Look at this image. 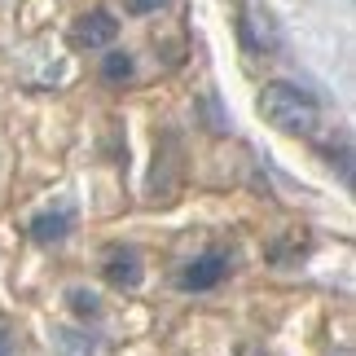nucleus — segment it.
Listing matches in <instances>:
<instances>
[{
	"mask_svg": "<svg viewBox=\"0 0 356 356\" xmlns=\"http://www.w3.org/2000/svg\"><path fill=\"white\" fill-rule=\"evenodd\" d=\"M141 255L132 251V246H115L111 255H106V282L119 286V291H136L141 286Z\"/></svg>",
	"mask_w": 356,
	"mask_h": 356,
	"instance_id": "nucleus-5",
	"label": "nucleus"
},
{
	"mask_svg": "<svg viewBox=\"0 0 356 356\" xmlns=\"http://www.w3.org/2000/svg\"><path fill=\"white\" fill-rule=\"evenodd\" d=\"M259 111L268 123H277L282 132H312L321 123V102L308 88L291 84V79H273L259 92Z\"/></svg>",
	"mask_w": 356,
	"mask_h": 356,
	"instance_id": "nucleus-1",
	"label": "nucleus"
},
{
	"mask_svg": "<svg viewBox=\"0 0 356 356\" xmlns=\"http://www.w3.org/2000/svg\"><path fill=\"white\" fill-rule=\"evenodd\" d=\"M0 356H13V339H9L5 325H0Z\"/></svg>",
	"mask_w": 356,
	"mask_h": 356,
	"instance_id": "nucleus-11",
	"label": "nucleus"
},
{
	"mask_svg": "<svg viewBox=\"0 0 356 356\" xmlns=\"http://www.w3.org/2000/svg\"><path fill=\"white\" fill-rule=\"evenodd\" d=\"M71 225H75V207H71V202H62V207H49V211L35 216V220H31V238L53 246V242H62L66 234H71Z\"/></svg>",
	"mask_w": 356,
	"mask_h": 356,
	"instance_id": "nucleus-6",
	"label": "nucleus"
},
{
	"mask_svg": "<svg viewBox=\"0 0 356 356\" xmlns=\"http://www.w3.org/2000/svg\"><path fill=\"white\" fill-rule=\"evenodd\" d=\"M229 273V255L225 251H207L198 259H189L185 273H181V291H211V286H220Z\"/></svg>",
	"mask_w": 356,
	"mask_h": 356,
	"instance_id": "nucleus-3",
	"label": "nucleus"
},
{
	"mask_svg": "<svg viewBox=\"0 0 356 356\" xmlns=\"http://www.w3.org/2000/svg\"><path fill=\"white\" fill-rule=\"evenodd\" d=\"M53 348H58V356H97V343H92L88 334L66 330V325L53 330Z\"/></svg>",
	"mask_w": 356,
	"mask_h": 356,
	"instance_id": "nucleus-7",
	"label": "nucleus"
},
{
	"mask_svg": "<svg viewBox=\"0 0 356 356\" xmlns=\"http://www.w3.org/2000/svg\"><path fill=\"white\" fill-rule=\"evenodd\" d=\"M242 44L251 53H277L282 49V26L273 18L268 5H259V0H246L242 5Z\"/></svg>",
	"mask_w": 356,
	"mask_h": 356,
	"instance_id": "nucleus-2",
	"label": "nucleus"
},
{
	"mask_svg": "<svg viewBox=\"0 0 356 356\" xmlns=\"http://www.w3.org/2000/svg\"><path fill=\"white\" fill-rule=\"evenodd\" d=\"M66 304H71L75 312H79V317H102V299L97 295H92V291H84V286H75V291H66Z\"/></svg>",
	"mask_w": 356,
	"mask_h": 356,
	"instance_id": "nucleus-8",
	"label": "nucleus"
},
{
	"mask_svg": "<svg viewBox=\"0 0 356 356\" xmlns=\"http://www.w3.org/2000/svg\"><path fill=\"white\" fill-rule=\"evenodd\" d=\"M159 5H168V0H128L132 13H149V9H159Z\"/></svg>",
	"mask_w": 356,
	"mask_h": 356,
	"instance_id": "nucleus-10",
	"label": "nucleus"
},
{
	"mask_svg": "<svg viewBox=\"0 0 356 356\" xmlns=\"http://www.w3.org/2000/svg\"><path fill=\"white\" fill-rule=\"evenodd\" d=\"M102 75L111 79V84H119V79H128V75H132V53H106V62H102Z\"/></svg>",
	"mask_w": 356,
	"mask_h": 356,
	"instance_id": "nucleus-9",
	"label": "nucleus"
},
{
	"mask_svg": "<svg viewBox=\"0 0 356 356\" xmlns=\"http://www.w3.org/2000/svg\"><path fill=\"white\" fill-rule=\"evenodd\" d=\"M119 35V18H111L106 9H92L75 22V44L79 49H106Z\"/></svg>",
	"mask_w": 356,
	"mask_h": 356,
	"instance_id": "nucleus-4",
	"label": "nucleus"
}]
</instances>
